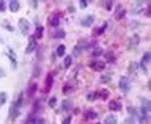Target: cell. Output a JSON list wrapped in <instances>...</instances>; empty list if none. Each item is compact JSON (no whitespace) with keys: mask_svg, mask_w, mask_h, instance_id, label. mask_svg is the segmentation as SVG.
<instances>
[{"mask_svg":"<svg viewBox=\"0 0 151 124\" xmlns=\"http://www.w3.org/2000/svg\"><path fill=\"white\" fill-rule=\"evenodd\" d=\"M94 97H96V94H93V93H90L88 96H87V99H88V101H94Z\"/></svg>","mask_w":151,"mask_h":124,"instance_id":"836d02e7","label":"cell"},{"mask_svg":"<svg viewBox=\"0 0 151 124\" xmlns=\"http://www.w3.org/2000/svg\"><path fill=\"white\" fill-rule=\"evenodd\" d=\"M65 93H69V91H73V85H66V88L63 90Z\"/></svg>","mask_w":151,"mask_h":124,"instance_id":"d6a6232c","label":"cell"},{"mask_svg":"<svg viewBox=\"0 0 151 124\" xmlns=\"http://www.w3.org/2000/svg\"><path fill=\"white\" fill-rule=\"evenodd\" d=\"M36 88H38V85H36V83H30V87H28V90H27V96H28V97H32L33 94H35Z\"/></svg>","mask_w":151,"mask_h":124,"instance_id":"5bb4252c","label":"cell"},{"mask_svg":"<svg viewBox=\"0 0 151 124\" xmlns=\"http://www.w3.org/2000/svg\"><path fill=\"white\" fill-rule=\"evenodd\" d=\"M109 108H110V110H115V112L121 110V104H120V101H112L110 104H109Z\"/></svg>","mask_w":151,"mask_h":124,"instance_id":"8fae6325","label":"cell"},{"mask_svg":"<svg viewBox=\"0 0 151 124\" xmlns=\"http://www.w3.org/2000/svg\"><path fill=\"white\" fill-rule=\"evenodd\" d=\"M63 124H71V118L68 116V118H66V120L63 121Z\"/></svg>","mask_w":151,"mask_h":124,"instance_id":"ab89813d","label":"cell"},{"mask_svg":"<svg viewBox=\"0 0 151 124\" xmlns=\"http://www.w3.org/2000/svg\"><path fill=\"white\" fill-rule=\"evenodd\" d=\"M106 27H107V24H104L102 27H99V28H96V30L93 32V36H99L101 33H104V30H106Z\"/></svg>","mask_w":151,"mask_h":124,"instance_id":"d6986e66","label":"cell"},{"mask_svg":"<svg viewBox=\"0 0 151 124\" xmlns=\"http://www.w3.org/2000/svg\"><path fill=\"white\" fill-rule=\"evenodd\" d=\"M65 50H66L65 46H58V47H57V55H58V57H63V55H65Z\"/></svg>","mask_w":151,"mask_h":124,"instance_id":"44dd1931","label":"cell"},{"mask_svg":"<svg viewBox=\"0 0 151 124\" xmlns=\"http://www.w3.org/2000/svg\"><path fill=\"white\" fill-rule=\"evenodd\" d=\"M93 22H94V16H87V17L82 19V25L83 27H90Z\"/></svg>","mask_w":151,"mask_h":124,"instance_id":"30bf717a","label":"cell"},{"mask_svg":"<svg viewBox=\"0 0 151 124\" xmlns=\"http://www.w3.org/2000/svg\"><path fill=\"white\" fill-rule=\"evenodd\" d=\"M101 54H102V49H96V50L93 52V57H99Z\"/></svg>","mask_w":151,"mask_h":124,"instance_id":"1f68e13d","label":"cell"},{"mask_svg":"<svg viewBox=\"0 0 151 124\" xmlns=\"http://www.w3.org/2000/svg\"><path fill=\"white\" fill-rule=\"evenodd\" d=\"M33 124H46V121L42 118H36V120H33Z\"/></svg>","mask_w":151,"mask_h":124,"instance_id":"f1b7e54d","label":"cell"},{"mask_svg":"<svg viewBox=\"0 0 151 124\" xmlns=\"http://www.w3.org/2000/svg\"><path fill=\"white\" fill-rule=\"evenodd\" d=\"M0 77H3V69H0Z\"/></svg>","mask_w":151,"mask_h":124,"instance_id":"60d3db41","label":"cell"},{"mask_svg":"<svg viewBox=\"0 0 151 124\" xmlns=\"http://www.w3.org/2000/svg\"><path fill=\"white\" fill-rule=\"evenodd\" d=\"M19 8H21V3H19L17 0H14V2H9V9H11L13 13L19 11Z\"/></svg>","mask_w":151,"mask_h":124,"instance_id":"4fadbf2b","label":"cell"},{"mask_svg":"<svg viewBox=\"0 0 151 124\" xmlns=\"http://www.w3.org/2000/svg\"><path fill=\"white\" fill-rule=\"evenodd\" d=\"M96 116H98V113L94 110H87L85 112V118H87V120H94Z\"/></svg>","mask_w":151,"mask_h":124,"instance_id":"2e32d148","label":"cell"},{"mask_svg":"<svg viewBox=\"0 0 151 124\" xmlns=\"http://www.w3.org/2000/svg\"><path fill=\"white\" fill-rule=\"evenodd\" d=\"M19 28H21L22 33H27L28 28H30V25H28V21H25V19H21V21H19Z\"/></svg>","mask_w":151,"mask_h":124,"instance_id":"277c9868","label":"cell"},{"mask_svg":"<svg viewBox=\"0 0 151 124\" xmlns=\"http://www.w3.org/2000/svg\"><path fill=\"white\" fill-rule=\"evenodd\" d=\"M124 124H134V118H132V116H131V118H127V120L124 121Z\"/></svg>","mask_w":151,"mask_h":124,"instance_id":"e575fe53","label":"cell"},{"mask_svg":"<svg viewBox=\"0 0 151 124\" xmlns=\"http://www.w3.org/2000/svg\"><path fill=\"white\" fill-rule=\"evenodd\" d=\"M129 113H131V116H134V113H135V108H134V107H129Z\"/></svg>","mask_w":151,"mask_h":124,"instance_id":"74e56055","label":"cell"},{"mask_svg":"<svg viewBox=\"0 0 151 124\" xmlns=\"http://www.w3.org/2000/svg\"><path fill=\"white\" fill-rule=\"evenodd\" d=\"M71 108H73V102L69 99H65L63 104H61V112H69Z\"/></svg>","mask_w":151,"mask_h":124,"instance_id":"5b68a950","label":"cell"},{"mask_svg":"<svg viewBox=\"0 0 151 124\" xmlns=\"http://www.w3.org/2000/svg\"><path fill=\"white\" fill-rule=\"evenodd\" d=\"M90 68H91L93 71H102L104 69V63L102 61H99V60H94L90 63Z\"/></svg>","mask_w":151,"mask_h":124,"instance_id":"3957f363","label":"cell"},{"mask_svg":"<svg viewBox=\"0 0 151 124\" xmlns=\"http://www.w3.org/2000/svg\"><path fill=\"white\" fill-rule=\"evenodd\" d=\"M120 88H121V91H124V93L129 91V79H127V77H121L120 79Z\"/></svg>","mask_w":151,"mask_h":124,"instance_id":"7a4b0ae2","label":"cell"},{"mask_svg":"<svg viewBox=\"0 0 151 124\" xmlns=\"http://www.w3.org/2000/svg\"><path fill=\"white\" fill-rule=\"evenodd\" d=\"M52 80H54V77H52V74H50L49 77H47V80H46V91L50 88V85H52Z\"/></svg>","mask_w":151,"mask_h":124,"instance_id":"484cf974","label":"cell"},{"mask_svg":"<svg viewBox=\"0 0 151 124\" xmlns=\"http://www.w3.org/2000/svg\"><path fill=\"white\" fill-rule=\"evenodd\" d=\"M55 104H57V97H50L49 99V105L50 107H55Z\"/></svg>","mask_w":151,"mask_h":124,"instance_id":"f546056e","label":"cell"},{"mask_svg":"<svg viewBox=\"0 0 151 124\" xmlns=\"http://www.w3.org/2000/svg\"><path fill=\"white\" fill-rule=\"evenodd\" d=\"M6 93H0V105H3L5 102H6Z\"/></svg>","mask_w":151,"mask_h":124,"instance_id":"4316f807","label":"cell"},{"mask_svg":"<svg viewBox=\"0 0 151 124\" xmlns=\"http://www.w3.org/2000/svg\"><path fill=\"white\" fill-rule=\"evenodd\" d=\"M5 8H6V3H5V2H0V11H5Z\"/></svg>","mask_w":151,"mask_h":124,"instance_id":"d590c367","label":"cell"},{"mask_svg":"<svg viewBox=\"0 0 151 124\" xmlns=\"http://www.w3.org/2000/svg\"><path fill=\"white\" fill-rule=\"evenodd\" d=\"M35 49H36V41L30 39V42H28V46L25 49V54H32V52H35Z\"/></svg>","mask_w":151,"mask_h":124,"instance_id":"52a82bcc","label":"cell"},{"mask_svg":"<svg viewBox=\"0 0 151 124\" xmlns=\"http://www.w3.org/2000/svg\"><path fill=\"white\" fill-rule=\"evenodd\" d=\"M71 63H73V57H66L65 58V68H69Z\"/></svg>","mask_w":151,"mask_h":124,"instance_id":"83f0119b","label":"cell"},{"mask_svg":"<svg viewBox=\"0 0 151 124\" xmlns=\"http://www.w3.org/2000/svg\"><path fill=\"white\" fill-rule=\"evenodd\" d=\"M124 14H126L124 9H123V8H118V11H116V14H115V19H121Z\"/></svg>","mask_w":151,"mask_h":124,"instance_id":"7402d4cb","label":"cell"},{"mask_svg":"<svg viewBox=\"0 0 151 124\" xmlns=\"http://www.w3.org/2000/svg\"><path fill=\"white\" fill-rule=\"evenodd\" d=\"M142 2H135L134 3V6H132V9H131V13H134V14H137V13H140V6H142Z\"/></svg>","mask_w":151,"mask_h":124,"instance_id":"e0dca14e","label":"cell"},{"mask_svg":"<svg viewBox=\"0 0 151 124\" xmlns=\"http://www.w3.org/2000/svg\"><path fill=\"white\" fill-rule=\"evenodd\" d=\"M65 35H66V33H65L63 30H57V32H55V35H54V38L60 39V38H65Z\"/></svg>","mask_w":151,"mask_h":124,"instance_id":"cb8c5ba5","label":"cell"},{"mask_svg":"<svg viewBox=\"0 0 151 124\" xmlns=\"http://www.w3.org/2000/svg\"><path fill=\"white\" fill-rule=\"evenodd\" d=\"M150 101L146 97H142V110H145V112H148L150 113Z\"/></svg>","mask_w":151,"mask_h":124,"instance_id":"7c38bea8","label":"cell"},{"mask_svg":"<svg viewBox=\"0 0 151 124\" xmlns=\"http://www.w3.org/2000/svg\"><path fill=\"white\" fill-rule=\"evenodd\" d=\"M17 115H19V107H16V105L13 104V105H11V110H9V118H11V120H16Z\"/></svg>","mask_w":151,"mask_h":124,"instance_id":"9c48e42d","label":"cell"},{"mask_svg":"<svg viewBox=\"0 0 151 124\" xmlns=\"http://www.w3.org/2000/svg\"><path fill=\"white\" fill-rule=\"evenodd\" d=\"M49 24L52 27H57L60 24V14H54V16L49 17Z\"/></svg>","mask_w":151,"mask_h":124,"instance_id":"8992f818","label":"cell"},{"mask_svg":"<svg viewBox=\"0 0 151 124\" xmlns=\"http://www.w3.org/2000/svg\"><path fill=\"white\" fill-rule=\"evenodd\" d=\"M104 6H106L107 9H110L112 8V2H104Z\"/></svg>","mask_w":151,"mask_h":124,"instance_id":"8d00e7d4","label":"cell"},{"mask_svg":"<svg viewBox=\"0 0 151 124\" xmlns=\"http://www.w3.org/2000/svg\"><path fill=\"white\" fill-rule=\"evenodd\" d=\"M42 32H44V28H42L41 25L36 27V32H35V36H33V39H40V38L42 36Z\"/></svg>","mask_w":151,"mask_h":124,"instance_id":"9a60e30c","label":"cell"},{"mask_svg":"<svg viewBox=\"0 0 151 124\" xmlns=\"http://www.w3.org/2000/svg\"><path fill=\"white\" fill-rule=\"evenodd\" d=\"M8 55H9V58H11V65H13V68H16L17 63H16V57H14V54H13L11 50H9V52H8Z\"/></svg>","mask_w":151,"mask_h":124,"instance_id":"603a6c76","label":"cell"},{"mask_svg":"<svg viewBox=\"0 0 151 124\" xmlns=\"http://www.w3.org/2000/svg\"><path fill=\"white\" fill-rule=\"evenodd\" d=\"M106 58H107L109 63H113V60H115V55H113L112 52H107V54H106Z\"/></svg>","mask_w":151,"mask_h":124,"instance_id":"d4e9b609","label":"cell"},{"mask_svg":"<svg viewBox=\"0 0 151 124\" xmlns=\"http://www.w3.org/2000/svg\"><path fill=\"white\" fill-rule=\"evenodd\" d=\"M99 96H101V97H107L109 96V91H107V90H102V91L99 93Z\"/></svg>","mask_w":151,"mask_h":124,"instance_id":"4dcf8cb0","label":"cell"},{"mask_svg":"<svg viewBox=\"0 0 151 124\" xmlns=\"http://www.w3.org/2000/svg\"><path fill=\"white\" fill-rule=\"evenodd\" d=\"M150 58H151V54L150 52H146V54L143 55V60H142V69L146 71V65L150 63Z\"/></svg>","mask_w":151,"mask_h":124,"instance_id":"ba28073f","label":"cell"},{"mask_svg":"<svg viewBox=\"0 0 151 124\" xmlns=\"http://www.w3.org/2000/svg\"><path fill=\"white\" fill-rule=\"evenodd\" d=\"M118 121H116V118L113 116V115H109L107 118H106V121H104V124H116Z\"/></svg>","mask_w":151,"mask_h":124,"instance_id":"ac0fdd59","label":"cell"},{"mask_svg":"<svg viewBox=\"0 0 151 124\" xmlns=\"http://www.w3.org/2000/svg\"><path fill=\"white\" fill-rule=\"evenodd\" d=\"M148 112H145V110H139V124H148Z\"/></svg>","mask_w":151,"mask_h":124,"instance_id":"6da1fadb","label":"cell"},{"mask_svg":"<svg viewBox=\"0 0 151 124\" xmlns=\"http://www.w3.org/2000/svg\"><path fill=\"white\" fill-rule=\"evenodd\" d=\"M79 5H80V8H85V6H87V2H85V0H82Z\"/></svg>","mask_w":151,"mask_h":124,"instance_id":"f35d334b","label":"cell"},{"mask_svg":"<svg viewBox=\"0 0 151 124\" xmlns=\"http://www.w3.org/2000/svg\"><path fill=\"white\" fill-rule=\"evenodd\" d=\"M83 52V47H82V44H79V46H76L74 47V52H73V55L74 57H77V55H80Z\"/></svg>","mask_w":151,"mask_h":124,"instance_id":"ffe728a7","label":"cell"}]
</instances>
